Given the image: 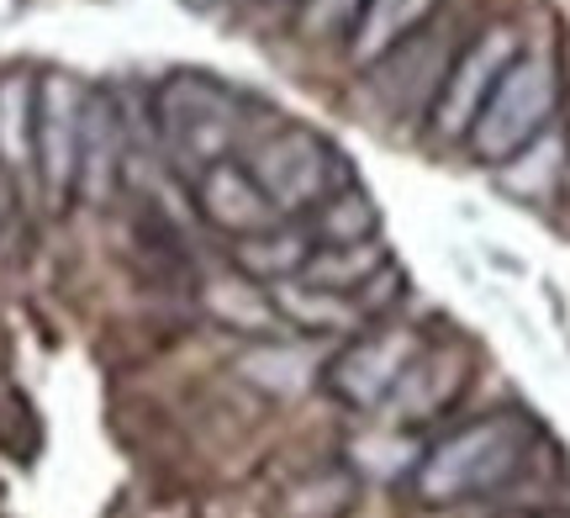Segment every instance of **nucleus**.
<instances>
[{"instance_id": "16", "label": "nucleus", "mask_w": 570, "mask_h": 518, "mask_svg": "<svg viewBox=\"0 0 570 518\" xmlns=\"http://www.w3.org/2000/svg\"><path fill=\"white\" fill-rule=\"evenodd\" d=\"M32 127H38V80L27 69L0 75V169L32 175Z\"/></svg>"}, {"instance_id": "8", "label": "nucleus", "mask_w": 570, "mask_h": 518, "mask_svg": "<svg viewBox=\"0 0 570 518\" xmlns=\"http://www.w3.org/2000/svg\"><path fill=\"white\" fill-rule=\"evenodd\" d=\"M190 207L202 212V223H212V228L227 233V238H248V233L281 223V212H275V202L265 196V186L254 180V169H248L244 154L196 169V175H190Z\"/></svg>"}, {"instance_id": "6", "label": "nucleus", "mask_w": 570, "mask_h": 518, "mask_svg": "<svg viewBox=\"0 0 570 518\" xmlns=\"http://www.w3.org/2000/svg\"><path fill=\"white\" fill-rule=\"evenodd\" d=\"M85 96L90 85L42 69L38 75V127H32V180L48 207H69L80 190V133H85Z\"/></svg>"}, {"instance_id": "12", "label": "nucleus", "mask_w": 570, "mask_h": 518, "mask_svg": "<svg viewBox=\"0 0 570 518\" xmlns=\"http://www.w3.org/2000/svg\"><path fill=\"white\" fill-rule=\"evenodd\" d=\"M439 6H444V0H365L344 38L348 59L360 63V69L381 63L391 48H402L407 38H417L428 21L439 17Z\"/></svg>"}, {"instance_id": "21", "label": "nucleus", "mask_w": 570, "mask_h": 518, "mask_svg": "<svg viewBox=\"0 0 570 518\" xmlns=\"http://www.w3.org/2000/svg\"><path fill=\"white\" fill-rule=\"evenodd\" d=\"M502 518H529V514H502Z\"/></svg>"}, {"instance_id": "13", "label": "nucleus", "mask_w": 570, "mask_h": 518, "mask_svg": "<svg viewBox=\"0 0 570 518\" xmlns=\"http://www.w3.org/2000/svg\"><path fill=\"white\" fill-rule=\"evenodd\" d=\"M202 307L212 323L244 333V339H269V333H291L275 312V296H269L265 281H254L244 270H227V275H212L202 286Z\"/></svg>"}, {"instance_id": "10", "label": "nucleus", "mask_w": 570, "mask_h": 518, "mask_svg": "<svg viewBox=\"0 0 570 518\" xmlns=\"http://www.w3.org/2000/svg\"><path fill=\"white\" fill-rule=\"evenodd\" d=\"M233 371L244 387L265 397H302L312 392L327 371V354L317 350V339H302V333H269V339H248Z\"/></svg>"}, {"instance_id": "9", "label": "nucleus", "mask_w": 570, "mask_h": 518, "mask_svg": "<svg viewBox=\"0 0 570 518\" xmlns=\"http://www.w3.org/2000/svg\"><path fill=\"white\" fill-rule=\"evenodd\" d=\"M465 371L470 360L465 350H454V344H423V354L407 365V375L396 381V392L386 397V408H381V423L386 429H412V423H428V418H439L460 397L465 387Z\"/></svg>"}, {"instance_id": "5", "label": "nucleus", "mask_w": 570, "mask_h": 518, "mask_svg": "<svg viewBox=\"0 0 570 518\" xmlns=\"http://www.w3.org/2000/svg\"><path fill=\"white\" fill-rule=\"evenodd\" d=\"M423 344L428 339L412 323H391V317L365 323L338 344V354H327L323 387L354 413H381L386 397L396 392V381L407 375V365L423 354Z\"/></svg>"}, {"instance_id": "3", "label": "nucleus", "mask_w": 570, "mask_h": 518, "mask_svg": "<svg viewBox=\"0 0 570 518\" xmlns=\"http://www.w3.org/2000/svg\"><path fill=\"white\" fill-rule=\"evenodd\" d=\"M244 159L281 217H306L317 202L354 180L338 144L306 123H275L244 148Z\"/></svg>"}, {"instance_id": "1", "label": "nucleus", "mask_w": 570, "mask_h": 518, "mask_svg": "<svg viewBox=\"0 0 570 518\" xmlns=\"http://www.w3.org/2000/svg\"><path fill=\"white\" fill-rule=\"evenodd\" d=\"M539 450V429L529 413H481L433 439L412 466V498L428 508H465V502L497 498L529 471Z\"/></svg>"}, {"instance_id": "11", "label": "nucleus", "mask_w": 570, "mask_h": 518, "mask_svg": "<svg viewBox=\"0 0 570 518\" xmlns=\"http://www.w3.org/2000/svg\"><path fill=\"white\" fill-rule=\"evenodd\" d=\"M127 169V127H122V106L111 90L90 85L85 96V133H80V190L75 202H90L101 207L111 202V190L122 186Z\"/></svg>"}, {"instance_id": "17", "label": "nucleus", "mask_w": 570, "mask_h": 518, "mask_svg": "<svg viewBox=\"0 0 570 518\" xmlns=\"http://www.w3.org/2000/svg\"><path fill=\"white\" fill-rule=\"evenodd\" d=\"M306 228L317 233V250L323 244H348V238H375L381 233V207L360 180H348V186H338L327 202L306 212Z\"/></svg>"}, {"instance_id": "20", "label": "nucleus", "mask_w": 570, "mask_h": 518, "mask_svg": "<svg viewBox=\"0 0 570 518\" xmlns=\"http://www.w3.org/2000/svg\"><path fill=\"white\" fill-rule=\"evenodd\" d=\"M185 6H190V11H212L217 0H185Z\"/></svg>"}, {"instance_id": "7", "label": "nucleus", "mask_w": 570, "mask_h": 518, "mask_svg": "<svg viewBox=\"0 0 570 518\" xmlns=\"http://www.w3.org/2000/svg\"><path fill=\"white\" fill-rule=\"evenodd\" d=\"M523 53V42L512 32L508 21H497L487 32H475V38L449 59L444 80H439V96L428 106V123H433V138H444V144H465L470 123L481 117V106L487 96L497 90V80L508 75V63Z\"/></svg>"}, {"instance_id": "4", "label": "nucleus", "mask_w": 570, "mask_h": 518, "mask_svg": "<svg viewBox=\"0 0 570 518\" xmlns=\"http://www.w3.org/2000/svg\"><path fill=\"white\" fill-rule=\"evenodd\" d=\"M554 106H560V75L550 59L539 53H518L508 63V75L497 80V90L487 96L481 117L470 123L465 148L481 165H508L512 154H523L529 144H539L554 123Z\"/></svg>"}, {"instance_id": "15", "label": "nucleus", "mask_w": 570, "mask_h": 518, "mask_svg": "<svg viewBox=\"0 0 570 518\" xmlns=\"http://www.w3.org/2000/svg\"><path fill=\"white\" fill-rule=\"evenodd\" d=\"M396 260H391L386 238L375 233V238H348V244H323V250L306 260L302 281H312V286H327V291H360L370 286L381 270H391Z\"/></svg>"}, {"instance_id": "2", "label": "nucleus", "mask_w": 570, "mask_h": 518, "mask_svg": "<svg viewBox=\"0 0 570 518\" xmlns=\"http://www.w3.org/2000/svg\"><path fill=\"white\" fill-rule=\"evenodd\" d=\"M248 111H254V101L244 90H233L223 75L175 69L154 85V133L185 175L217 165V159H233L254 127Z\"/></svg>"}, {"instance_id": "19", "label": "nucleus", "mask_w": 570, "mask_h": 518, "mask_svg": "<svg viewBox=\"0 0 570 518\" xmlns=\"http://www.w3.org/2000/svg\"><path fill=\"white\" fill-rule=\"evenodd\" d=\"M302 6V32L306 38H348V27L360 17L365 0H296Z\"/></svg>"}, {"instance_id": "18", "label": "nucleus", "mask_w": 570, "mask_h": 518, "mask_svg": "<svg viewBox=\"0 0 570 518\" xmlns=\"http://www.w3.org/2000/svg\"><path fill=\"white\" fill-rule=\"evenodd\" d=\"M354 508V471H312L285 492V514L291 518H344Z\"/></svg>"}, {"instance_id": "14", "label": "nucleus", "mask_w": 570, "mask_h": 518, "mask_svg": "<svg viewBox=\"0 0 570 518\" xmlns=\"http://www.w3.org/2000/svg\"><path fill=\"white\" fill-rule=\"evenodd\" d=\"M312 254H317V233L306 228V217H281V223H269V228L238 238L233 260H238V270H244V275H254V281L275 286V281L302 275Z\"/></svg>"}]
</instances>
